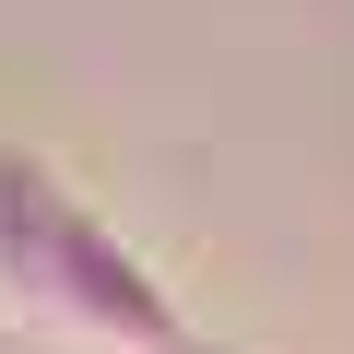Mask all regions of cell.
<instances>
[{
  "instance_id": "obj_1",
  "label": "cell",
  "mask_w": 354,
  "mask_h": 354,
  "mask_svg": "<svg viewBox=\"0 0 354 354\" xmlns=\"http://www.w3.org/2000/svg\"><path fill=\"white\" fill-rule=\"evenodd\" d=\"M0 330L36 354H165L201 319L36 142H0Z\"/></svg>"
},
{
  "instance_id": "obj_2",
  "label": "cell",
  "mask_w": 354,
  "mask_h": 354,
  "mask_svg": "<svg viewBox=\"0 0 354 354\" xmlns=\"http://www.w3.org/2000/svg\"><path fill=\"white\" fill-rule=\"evenodd\" d=\"M165 354H236V342H213V330H189V342H165Z\"/></svg>"
}]
</instances>
